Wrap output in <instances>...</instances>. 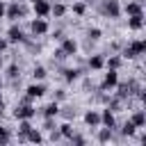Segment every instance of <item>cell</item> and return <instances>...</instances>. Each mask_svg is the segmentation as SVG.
I'll use <instances>...</instances> for the list:
<instances>
[{"instance_id": "1", "label": "cell", "mask_w": 146, "mask_h": 146, "mask_svg": "<svg viewBox=\"0 0 146 146\" xmlns=\"http://www.w3.org/2000/svg\"><path fill=\"white\" fill-rule=\"evenodd\" d=\"M119 84V71L116 68H107V73L103 75V82H100V89H114Z\"/></svg>"}, {"instance_id": "2", "label": "cell", "mask_w": 146, "mask_h": 146, "mask_svg": "<svg viewBox=\"0 0 146 146\" xmlns=\"http://www.w3.org/2000/svg\"><path fill=\"white\" fill-rule=\"evenodd\" d=\"M23 16H25V7H23V5H18V2L7 5L5 18H9V21H18V18H23Z\"/></svg>"}, {"instance_id": "3", "label": "cell", "mask_w": 146, "mask_h": 146, "mask_svg": "<svg viewBox=\"0 0 146 146\" xmlns=\"http://www.w3.org/2000/svg\"><path fill=\"white\" fill-rule=\"evenodd\" d=\"M36 114V110L30 105V103H21V105H16V110H14V116L21 121V119H32Z\"/></svg>"}, {"instance_id": "4", "label": "cell", "mask_w": 146, "mask_h": 146, "mask_svg": "<svg viewBox=\"0 0 146 146\" xmlns=\"http://www.w3.org/2000/svg\"><path fill=\"white\" fill-rule=\"evenodd\" d=\"M107 18H119L121 16V7H119V0H105L103 9H100Z\"/></svg>"}, {"instance_id": "5", "label": "cell", "mask_w": 146, "mask_h": 146, "mask_svg": "<svg viewBox=\"0 0 146 146\" xmlns=\"http://www.w3.org/2000/svg\"><path fill=\"white\" fill-rule=\"evenodd\" d=\"M30 30H32V34H34V36H43L50 27H48V21H46V18H39V16H36V21H32Z\"/></svg>"}, {"instance_id": "6", "label": "cell", "mask_w": 146, "mask_h": 146, "mask_svg": "<svg viewBox=\"0 0 146 146\" xmlns=\"http://www.w3.org/2000/svg\"><path fill=\"white\" fill-rule=\"evenodd\" d=\"M43 94H46V87H43L41 82H39V84L34 82V84H30V87L25 89V100H34V98H41Z\"/></svg>"}, {"instance_id": "7", "label": "cell", "mask_w": 146, "mask_h": 146, "mask_svg": "<svg viewBox=\"0 0 146 146\" xmlns=\"http://www.w3.org/2000/svg\"><path fill=\"white\" fill-rule=\"evenodd\" d=\"M59 48L64 50V55H66V57H73V55L78 52V41H75V39H71V36H64Z\"/></svg>"}, {"instance_id": "8", "label": "cell", "mask_w": 146, "mask_h": 146, "mask_svg": "<svg viewBox=\"0 0 146 146\" xmlns=\"http://www.w3.org/2000/svg\"><path fill=\"white\" fill-rule=\"evenodd\" d=\"M7 41H9V43H23V41H25L23 30H21L18 25H11V27L7 30Z\"/></svg>"}, {"instance_id": "9", "label": "cell", "mask_w": 146, "mask_h": 146, "mask_svg": "<svg viewBox=\"0 0 146 146\" xmlns=\"http://www.w3.org/2000/svg\"><path fill=\"white\" fill-rule=\"evenodd\" d=\"M32 9H34V14H36L39 18H46V16L50 14V5H48L46 0H36V2H32Z\"/></svg>"}, {"instance_id": "10", "label": "cell", "mask_w": 146, "mask_h": 146, "mask_svg": "<svg viewBox=\"0 0 146 146\" xmlns=\"http://www.w3.org/2000/svg\"><path fill=\"white\" fill-rule=\"evenodd\" d=\"M144 27V14H135V16H128V30H141Z\"/></svg>"}, {"instance_id": "11", "label": "cell", "mask_w": 146, "mask_h": 146, "mask_svg": "<svg viewBox=\"0 0 146 146\" xmlns=\"http://www.w3.org/2000/svg\"><path fill=\"white\" fill-rule=\"evenodd\" d=\"M87 66H89L91 71H100V68H105V59H103V55H91V57L87 59Z\"/></svg>"}, {"instance_id": "12", "label": "cell", "mask_w": 146, "mask_h": 146, "mask_svg": "<svg viewBox=\"0 0 146 146\" xmlns=\"http://www.w3.org/2000/svg\"><path fill=\"white\" fill-rule=\"evenodd\" d=\"M100 123L105 125V128H114L116 125V119H114V112L107 107V110H103V114H100Z\"/></svg>"}, {"instance_id": "13", "label": "cell", "mask_w": 146, "mask_h": 146, "mask_svg": "<svg viewBox=\"0 0 146 146\" xmlns=\"http://www.w3.org/2000/svg\"><path fill=\"white\" fill-rule=\"evenodd\" d=\"M128 48L135 52V57H139V55H144V50H146V41H144V39H135V41L128 43Z\"/></svg>"}, {"instance_id": "14", "label": "cell", "mask_w": 146, "mask_h": 146, "mask_svg": "<svg viewBox=\"0 0 146 146\" xmlns=\"http://www.w3.org/2000/svg\"><path fill=\"white\" fill-rule=\"evenodd\" d=\"M84 123H87L89 128H96V125H100V114H98L96 110H89V112L84 114Z\"/></svg>"}, {"instance_id": "15", "label": "cell", "mask_w": 146, "mask_h": 146, "mask_svg": "<svg viewBox=\"0 0 146 146\" xmlns=\"http://www.w3.org/2000/svg\"><path fill=\"white\" fill-rule=\"evenodd\" d=\"M125 14H128V16L144 14V7H141V2H139V0H132V2H128V5H125Z\"/></svg>"}, {"instance_id": "16", "label": "cell", "mask_w": 146, "mask_h": 146, "mask_svg": "<svg viewBox=\"0 0 146 146\" xmlns=\"http://www.w3.org/2000/svg\"><path fill=\"white\" fill-rule=\"evenodd\" d=\"M130 121H132L137 128H144V125H146V112H144V110H137V112L132 114V119H130Z\"/></svg>"}, {"instance_id": "17", "label": "cell", "mask_w": 146, "mask_h": 146, "mask_svg": "<svg viewBox=\"0 0 146 146\" xmlns=\"http://www.w3.org/2000/svg\"><path fill=\"white\" fill-rule=\"evenodd\" d=\"M62 73H64V80H66V82H75L82 71H80V68H64Z\"/></svg>"}, {"instance_id": "18", "label": "cell", "mask_w": 146, "mask_h": 146, "mask_svg": "<svg viewBox=\"0 0 146 146\" xmlns=\"http://www.w3.org/2000/svg\"><path fill=\"white\" fill-rule=\"evenodd\" d=\"M59 114V105H57V100H52L50 105H46L43 107V116H50V119H55Z\"/></svg>"}, {"instance_id": "19", "label": "cell", "mask_w": 146, "mask_h": 146, "mask_svg": "<svg viewBox=\"0 0 146 146\" xmlns=\"http://www.w3.org/2000/svg\"><path fill=\"white\" fill-rule=\"evenodd\" d=\"M50 14H55V18H62V16L66 14V5H62V2L50 5Z\"/></svg>"}, {"instance_id": "20", "label": "cell", "mask_w": 146, "mask_h": 146, "mask_svg": "<svg viewBox=\"0 0 146 146\" xmlns=\"http://www.w3.org/2000/svg\"><path fill=\"white\" fill-rule=\"evenodd\" d=\"M46 75H48L46 66H41V64H39V66H34V68H32V78H34V80H39V82H41Z\"/></svg>"}, {"instance_id": "21", "label": "cell", "mask_w": 146, "mask_h": 146, "mask_svg": "<svg viewBox=\"0 0 146 146\" xmlns=\"http://www.w3.org/2000/svg\"><path fill=\"white\" fill-rule=\"evenodd\" d=\"M7 78H9V80H16V78H21V66H18V64H11V66L7 68Z\"/></svg>"}, {"instance_id": "22", "label": "cell", "mask_w": 146, "mask_h": 146, "mask_svg": "<svg viewBox=\"0 0 146 146\" xmlns=\"http://www.w3.org/2000/svg\"><path fill=\"white\" fill-rule=\"evenodd\" d=\"M121 132H123V135H128V137H130V135H135V132H137V125H135V123H132V121H125V123H123V125H121Z\"/></svg>"}, {"instance_id": "23", "label": "cell", "mask_w": 146, "mask_h": 146, "mask_svg": "<svg viewBox=\"0 0 146 146\" xmlns=\"http://www.w3.org/2000/svg\"><path fill=\"white\" fill-rule=\"evenodd\" d=\"M110 139H112V128H105V125H103V130H98V141L105 144V141H110Z\"/></svg>"}, {"instance_id": "24", "label": "cell", "mask_w": 146, "mask_h": 146, "mask_svg": "<svg viewBox=\"0 0 146 146\" xmlns=\"http://www.w3.org/2000/svg\"><path fill=\"white\" fill-rule=\"evenodd\" d=\"M71 9H73L75 16H84V14H87V5H84V2H73Z\"/></svg>"}, {"instance_id": "25", "label": "cell", "mask_w": 146, "mask_h": 146, "mask_svg": "<svg viewBox=\"0 0 146 146\" xmlns=\"http://www.w3.org/2000/svg\"><path fill=\"white\" fill-rule=\"evenodd\" d=\"M121 62H123V59H121L119 55H112V57L105 62V66H107V68H119V66H121Z\"/></svg>"}, {"instance_id": "26", "label": "cell", "mask_w": 146, "mask_h": 146, "mask_svg": "<svg viewBox=\"0 0 146 146\" xmlns=\"http://www.w3.org/2000/svg\"><path fill=\"white\" fill-rule=\"evenodd\" d=\"M59 135L66 137V139H71V135H73V125H71V123H62V125H59Z\"/></svg>"}, {"instance_id": "27", "label": "cell", "mask_w": 146, "mask_h": 146, "mask_svg": "<svg viewBox=\"0 0 146 146\" xmlns=\"http://www.w3.org/2000/svg\"><path fill=\"white\" fill-rule=\"evenodd\" d=\"M87 36H89V41H98V39L103 36V32H100V27H89Z\"/></svg>"}, {"instance_id": "28", "label": "cell", "mask_w": 146, "mask_h": 146, "mask_svg": "<svg viewBox=\"0 0 146 146\" xmlns=\"http://www.w3.org/2000/svg\"><path fill=\"white\" fill-rule=\"evenodd\" d=\"M25 139H30V141H36V144H39V141H43L41 132H39V130H34V128H32V130H30V132L25 135Z\"/></svg>"}, {"instance_id": "29", "label": "cell", "mask_w": 146, "mask_h": 146, "mask_svg": "<svg viewBox=\"0 0 146 146\" xmlns=\"http://www.w3.org/2000/svg\"><path fill=\"white\" fill-rule=\"evenodd\" d=\"M9 139H11L9 130L7 128H0V144H9Z\"/></svg>"}, {"instance_id": "30", "label": "cell", "mask_w": 146, "mask_h": 146, "mask_svg": "<svg viewBox=\"0 0 146 146\" xmlns=\"http://www.w3.org/2000/svg\"><path fill=\"white\" fill-rule=\"evenodd\" d=\"M43 128H46V130H55V121H52L50 116H46V123H43Z\"/></svg>"}, {"instance_id": "31", "label": "cell", "mask_w": 146, "mask_h": 146, "mask_svg": "<svg viewBox=\"0 0 146 146\" xmlns=\"http://www.w3.org/2000/svg\"><path fill=\"white\" fill-rule=\"evenodd\" d=\"M64 98H66V91L64 89H57L55 91V100H64Z\"/></svg>"}, {"instance_id": "32", "label": "cell", "mask_w": 146, "mask_h": 146, "mask_svg": "<svg viewBox=\"0 0 146 146\" xmlns=\"http://www.w3.org/2000/svg\"><path fill=\"white\" fill-rule=\"evenodd\" d=\"M5 11H7V2L0 0V18H5Z\"/></svg>"}, {"instance_id": "33", "label": "cell", "mask_w": 146, "mask_h": 146, "mask_svg": "<svg viewBox=\"0 0 146 146\" xmlns=\"http://www.w3.org/2000/svg\"><path fill=\"white\" fill-rule=\"evenodd\" d=\"M7 46H9V41H7V39H0V52H5Z\"/></svg>"}, {"instance_id": "34", "label": "cell", "mask_w": 146, "mask_h": 146, "mask_svg": "<svg viewBox=\"0 0 146 146\" xmlns=\"http://www.w3.org/2000/svg\"><path fill=\"white\" fill-rule=\"evenodd\" d=\"M0 68H2V52H0Z\"/></svg>"}]
</instances>
